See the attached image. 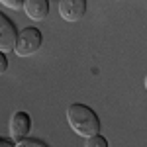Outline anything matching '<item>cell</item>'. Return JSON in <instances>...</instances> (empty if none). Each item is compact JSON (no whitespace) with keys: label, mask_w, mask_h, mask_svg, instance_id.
<instances>
[{"label":"cell","mask_w":147,"mask_h":147,"mask_svg":"<svg viewBox=\"0 0 147 147\" xmlns=\"http://www.w3.org/2000/svg\"><path fill=\"white\" fill-rule=\"evenodd\" d=\"M67 122L73 131L82 137H92L100 131V120L86 104H71L67 108Z\"/></svg>","instance_id":"6da1fadb"},{"label":"cell","mask_w":147,"mask_h":147,"mask_svg":"<svg viewBox=\"0 0 147 147\" xmlns=\"http://www.w3.org/2000/svg\"><path fill=\"white\" fill-rule=\"evenodd\" d=\"M86 12V2L84 0H63L59 2V14L67 22H77Z\"/></svg>","instance_id":"5b68a950"},{"label":"cell","mask_w":147,"mask_h":147,"mask_svg":"<svg viewBox=\"0 0 147 147\" xmlns=\"http://www.w3.org/2000/svg\"><path fill=\"white\" fill-rule=\"evenodd\" d=\"M30 129H32V118H30V114L24 112V110H18V112L12 114V118H10V137L14 141L26 139L28 134H30Z\"/></svg>","instance_id":"277c9868"},{"label":"cell","mask_w":147,"mask_h":147,"mask_svg":"<svg viewBox=\"0 0 147 147\" xmlns=\"http://www.w3.org/2000/svg\"><path fill=\"white\" fill-rule=\"evenodd\" d=\"M2 6L12 8V10H22L26 6V0H2Z\"/></svg>","instance_id":"9c48e42d"},{"label":"cell","mask_w":147,"mask_h":147,"mask_svg":"<svg viewBox=\"0 0 147 147\" xmlns=\"http://www.w3.org/2000/svg\"><path fill=\"white\" fill-rule=\"evenodd\" d=\"M18 30L8 16H0V49L2 53H8V51H14L16 49V43H18Z\"/></svg>","instance_id":"3957f363"},{"label":"cell","mask_w":147,"mask_h":147,"mask_svg":"<svg viewBox=\"0 0 147 147\" xmlns=\"http://www.w3.org/2000/svg\"><path fill=\"white\" fill-rule=\"evenodd\" d=\"M8 69V57H6V53H0V71L4 73Z\"/></svg>","instance_id":"8fae6325"},{"label":"cell","mask_w":147,"mask_h":147,"mask_svg":"<svg viewBox=\"0 0 147 147\" xmlns=\"http://www.w3.org/2000/svg\"><path fill=\"white\" fill-rule=\"evenodd\" d=\"M143 82H145V88H147V73H145V79H143Z\"/></svg>","instance_id":"7c38bea8"},{"label":"cell","mask_w":147,"mask_h":147,"mask_svg":"<svg viewBox=\"0 0 147 147\" xmlns=\"http://www.w3.org/2000/svg\"><path fill=\"white\" fill-rule=\"evenodd\" d=\"M41 43H43V35L37 28H24L20 32L14 53L18 57H30L41 47Z\"/></svg>","instance_id":"7a4b0ae2"},{"label":"cell","mask_w":147,"mask_h":147,"mask_svg":"<svg viewBox=\"0 0 147 147\" xmlns=\"http://www.w3.org/2000/svg\"><path fill=\"white\" fill-rule=\"evenodd\" d=\"M16 147H47L43 141H39V139H34V137H26L22 141H18Z\"/></svg>","instance_id":"ba28073f"},{"label":"cell","mask_w":147,"mask_h":147,"mask_svg":"<svg viewBox=\"0 0 147 147\" xmlns=\"http://www.w3.org/2000/svg\"><path fill=\"white\" fill-rule=\"evenodd\" d=\"M0 147H16V143H14L12 137H2L0 139Z\"/></svg>","instance_id":"30bf717a"},{"label":"cell","mask_w":147,"mask_h":147,"mask_svg":"<svg viewBox=\"0 0 147 147\" xmlns=\"http://www.w3.org/2000/svg\"><path fill=\"white\" fill-rule=\"evenodd\" d=\"M24 12L28 14V18H32L35 22H41L49 14V2L47 0H26Z\"/></svg>","instance_id":"8992f818"},{"label":"cell","mask_w":147,"mask_h":147,"mask_svg":"<svg viewBox=\"0 0 147 147\" xmlns=\"http://www.w3.org/2000/svg\"><path fill=\"white\" fill-rule=\"evenodd\" d=\"M84 147H108V139L104 136H100V134H96V136H92V137H86Z\"/></svg>","instance_id":"52a82bcc"}]
</instances>
